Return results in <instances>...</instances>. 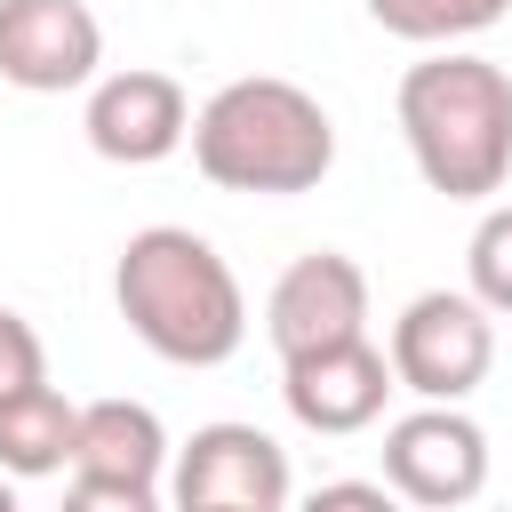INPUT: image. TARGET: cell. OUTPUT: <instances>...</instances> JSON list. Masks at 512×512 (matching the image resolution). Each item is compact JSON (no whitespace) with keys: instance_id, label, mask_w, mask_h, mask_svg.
<instances>
[{"instance_id":"obj_4","label":"cell","mask_w":512,"mask_h":512,"mask_svg":"<svg viewBox=\"0 0 512 512\" xmlns=\"http://www.w3.org/2000/svg\"><path fill=\"white\" fill-rule=\"evenodd\" d=\"M384 352H392L400 392H416V400H472L488 384V368H496V312L472 288H424V296L400 304Z\"/></svg>"},{"instance_id":"obj_16","label":"cell","mask_w":512,"mask_h":512,"mask_svg":"<svg viewBox=\"0 0 512 512\" xmlns=\"http://www.w3.org/2000/svg\"><path fill=\"white\" fill-rule=\"evenodd\" d=\"M312 504H392V480H328Z\"/></svg>"},{"instance_id":"obj_3","label":"cell","mask_w":512,"mask_h":512,"mask_svg":"<svg viewBox=\"0 0 512 512\" xmlns=\"http://www.w3.org/2000/svg\"><path fill=\"white\" fill-rule=\"evenodd\" d=\"M192 168L216 192L288 200V192H312L336 168V120L312 88L248 72V80H224L192 112Z\"/></svg>"},{"instance_id":"obj_9","label":"cell","mask_w":512,"mask_h":512,"mask_svg":"<svg viewBox=\"0 0 512 512\" xmlns=\"http://www.w3.org/2000/svg\"><path fill=\"white\" fill-rule=\"evenodd\" d=\"M104 64V24L88 0H0V80L24 96L88 88Z\"/></svg>"},{"instance_id":"obj_8","label":"cell","mask_w":512,"mask_h":512,"mask_svg":"<svg viewBox=\"0 0 512 512\" xmlns=\"http://www.w3.org/2000/svg\"><path fill=\"white\" fill-rule=\"evenodd\" d=\"M392 392H400L392 352L368 344V336H344V344H320V352L280 360V400H288V416H296L304 432H320V440L368 432Z\"/></svg>"},{"instance_id":"obj_14","label":"cell","mask_w":512,"mask_h":512,"mask_svg":"<svg viewBox=\"0 0 512 512\" xmlns=\"http://www.w3.org/2000/svg\"><path fill=\"white\" fill-rule=\"evenodd\" d=\"M464 288H472L496 320H512V200H504V208H488V216L472 224V248H464Z\"/></svg>"},{"instance_id":"obj_15","label":"cell","mask_w":512,"mask_h":512,"mask_svg":"<svg viewBox=\"0 0 512 512\" xmlns=\"http://www.w3.org/2000/svg\"><path fill=\"white\" fill-rule=\"evenodd\" d=\"M40 376H48V352H40L32 320L0 304V400H16V392H24V384H40Z\"/></svg>"},{"instance_id":"obj_11","label":"cell","mask_w":512,"mask_h":512,"mask_svg":"<svg viewBox=\"0 0 512 512\" xmlns=\"http://www.w3.org/2000/svg\"><path fill=\"white\" fill-rule=\"evenodd\" d=\"M88 144L112 160V168H152L168 160L176 144H192V104L168 72L152 64H128V72H104L88 80V112H80Z\"/></svg>"},{"instance_id":"obj_7","label":"cell","mask_w":512,"mask_h":512,"mask_svg":"<svg viewBox=\"0 0 512 512\" xmlns=\"http://www.w3.org/2000/svg\"><path fill=\"white\" fill-rule=\"evenodd\" d=\"M384 480L424 512H456L488 488V432L456 400H424L416 416L384 424Z\"/></svg>"},{"instance_id":"obj_5","label":"cell","mask_w":512,"mask_h":512,"mask_svg":"<svg viewBox=\"0 0 512 512\" xmlns=\"http://www.w3.org/2000/svg\"><path fill=\"white\" fill-rule=\"evenodd\" d=\"M168 432L144 400H88L80 408V448L64 472L72 504H120V512H152L168 496Z\"/></svg>"},{"instance_id":"obj_1","label":"cell","mask_w":512,"mask_h":512,"mask_svg":"<svg viewBox=\"0 0 512 512\" xmlns=\"http://www.w3.org/2000/svg\"><path fill=\"white\" fill-rule=\"evenodd\" d=\"M112 304H120L128 336L144 352H160L168 368H216L248 336V296H240L232 264L216 256V240H200L192 224L128 232V248L112 264Z\"/></svg>"},{"instance_id":"obj_10","label":"cell","mask_w":512,"mask_h":512,"mask_svg":"<svg viewBox=\"0 0 512 512\" xmlns=\"http://www.w3.org/2000/svg\"><path fill=\"white\" fill-rule=\"evenodd\" d=\"M264 336H272L280 360L320 352V344H344V336H368V272L344 248L296 256L272 280V296H264Z\"/></svg>"},{"instance_id":"obj_6","label":"cell","mask_w":512,"mask_h":512,"mask_svg":"<svg viewBox=\"0 0 512 512\" xmlns=\"http://www.w3.org/2000/svg\"><path fill=\"white\" fill-rule=\"evenodd\" d=\"M288 496V448L256 424H200L168 456V504L184 512H280Z\"/></svg>"},{"instance_id":"obj_2","label":"cell","mask_w":512,"mask_h":512,"mask_svg":"<svg viewBox=\"0 0 512 512\" xmlns=\"http://www.w3.org/2000/svg\"><path fill=\"white\" fill-rule=\"evenodd\" d=\"M400 136L432 192L488 200L512 176V72L472 48H432L400 72Z\"/></svg>"},{"instance_id":"obj_17","label":"cell","mask_w":512,"mask_h":512,"mask_svg":"<svg viewBox=\"0 0 512 512\" xmlns=\"http://www.w3.org/2000/svg\"><path fill=\"white\" fill-rule=\"evenodd\" d=\"M8 504H16V472H0V512H8Z\"/></svg>"},{"instance_id":"obj_12","label":"cell","mask_w":512,"mask_h":512,"mask_svg":"<svg viewBox=\"0 0 512 512\" xmlns=\"http://www.w3.org/2000/svg\"><path fill=\"white\" fill-rule=\"evenodd\" d=\"M72 448H80V408L48 376L24 384L16 400H0V472L48 480V472H72Z\"/></svg>"},{"instance_id":"obj_13","label":"cell","mask_w":512,"mask_h":512,"mask_svg":"<svg viewBox=\"0 0 512 512\" xmlns=\"http://www.w3.org/2000/svg\"><path fill=\"white\" fill-rule=\"evenodd\" d=\"M368 16L392 32V40H416V48H456L488 24L512 16V0H368Z\"/></svg>"}]
</instances>
